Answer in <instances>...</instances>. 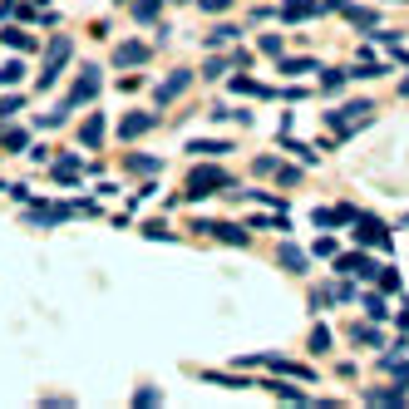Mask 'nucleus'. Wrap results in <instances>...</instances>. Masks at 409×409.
<instances>
[{"instance_id": "f257e3e1", "label": "nucleus", "mask_w": 409, "mask_h": 409, "mask_svg": "<svg viewBox=\"0 0 409 409\" xmlns=\"http://www.w3.org/2000/svg\"><path fill=\"white\" fill-rule=\"evenodd\" d=\"M375 119V104L370 99H355V104H345V109H335V113H326V124L340 134V138H350L360 124H370Z\"/></svg>"}, {"instance_id": "f03ea898", "label": "nucleus", "mask_w": 409, "mask_h": 409, "mask_svg": "<svg viewBox=\"0 0 409 409\" xmlns=\"http://www.w3.org/2000/svg\"><path fill=\"white\" fill-rule=\"evenodd\" d=\"M222 188H237L222 168H193V173H188V193H183V198H207V193H222Z\"/></svg>"}, {"instance_id": "7ed1b4c3", "label": "nucleus", "mask_w": 409, "mask_h": 409, "mask_svg": "<svg viewBox=\"0 0 409 409\" xmlns=\"http://www.w3.org/2000/svg\"><path fill=\"white\" fill-rule=\"evenodd\" d=\"M70 54H74V45L60 35V40H49V54H45V70H40V89H54V79H60V70L70 65Z\"/></svg>"}, {"instance_id": "20e7f679", "label": "nucleus", "mask_w": 409, "mask_h": 409, "mask_svg": "<svg viewBox=\"0 0 409 409\" xmlns=\"http://www.w3.org/2000/svg\"><path fill=\"white\" fill-rule=\"evenodd\" d=\"M94 94H99V65H84V70H79V79H74V89L65 94V104H60V109H79V104H89Z\"/></svg>"}, {"instance_id": "39448f33", "label": "nucleus", "mask_w": 409, "mask_h": 409, "mask_svg": "<svg viewBox=\"0 0 409 409\" xmlns=\"http://www.w3.org/2000/svg\"><path fill=\"white\" fill-rule=\"evenodd\" d=\"M355 242L360 247H390V227L385 222H375V217H355Z\"/></svg>"}, {"instance_id": "423d86ee", "label": "nucleus", "mask_w": 409, "mask_h": 409, "mask_svg": "<svg viewBox=\"0 0 409 409\" xmlns=\"http://www.w3.org/2000/svg\"><path fill=\"white\" fill-rule=\"evenodd\" d=\"M335 276H380V266L355 252V257H335Z\"/></svg>"}, {"instance_id": "0eeeda50", "label": "nucleus", "mask_w": 409, "mask_h": 409, "mask_svg": "<svg viewBox=\"0 0 409 409\" xmlns=\"http://www.w3.org/2000/svg\"><path fill=\"white\" fill-rule=\"evenodd\" d=\"M207 237H222V242H232V247H247V232L237 227V222H198Z\"/></svg>"}, {"instance_id": "6e6552de", "label": "nucleus", "mask_w": 409, "mask_h": 409, "mask_svg": "<svg viewBox=\"0 0 409 409\" xmlns=\"http://www.w3.org/2000/svg\"><path fill=\"white\" fill-rule=\"evenodd\" d=\"M335 10H340V15H345L350 25H360L365 35H375V30H380V15H375V10H360V6H345V0H340Z\"/></svg>"}, {"instance_id": "1a4fd4ad", "label": "nucleus", "mask_w": 409, "mask_h": 409, "mask_svg": "<svg viewBox=\"0 0 409 409\" xmlns=\"http://www.w3.org/2000/svg\"><path fill=\"white\" fill-rule=\"evenodd\" d=\"M143 60H148V45H143V40H129V45H119V49H113V65H119V70L143 65Z\"/></svg>"}, {"instance_id": "9d476101", "label": "nucleus", "mask_w": 409, "mask_h": 409, "mask_svg": "<svg viewBox=\"0 0 409 409\" xmlns=\"http://www.w3.org/2000/svg\"><path fill=\"white\" fill-rule=\"evenodd\" d=\"M188 153H198V158H227V153H232V143H227V138H193V143H188Z\"/></svg>"}, {"instance_id": "9b49d317", "label": "nucleus", "mask_w": 409, "mask_h": 409, "mask_svg": "<svg viewBox=\"0 0 409 409\" xmlns=\"http://www.w3.org/2000/svg\"><path fill=\"white\" fill-rule=\"evenodd\" d=\"M104 134H109L104 113H94V119H84V129H79V143H84V148H99V143H104Z\"/></svg>"}, {"instance_id": "f8f14e48", "label": "nucleus", "mask_w": 409, "mask_h": 409, "mask_svg": "<svg viewBox=\"0 0 409 409\" xmlns=\"http://www.w3.org/2000/svg\"><path fill=\"white\" fill-rule=\"evenodd\" d=\"M188 84H193V74H188V70H178V74H168V84L158 89V104H173V99H178V94H183Z\"/></svg>"}, {"instance_id": "ddd939ff", "label": "nucleus", "mask_w": 409, "mask_h": 409, "mask_svg": "<svg viewBox=\"0 0 409 409\" xmlns=\"http://www.w3.org/2000/svg\"><path fill=\"white\" fill-rule=\"evenodd\" d=\"M153 124H158V119H153V113H129V119L119 124V134H124V138H138V134H148Z\"/></svg>"}, {"instance_id": "4468645a", "label": "nucleus", "mask_w": 409, "mask_h": 409, "mask_svg": "<svg viewBox=\"0 0 409 409\" xmlns=\"http://www.w3.org/2000/svg\"><path fill=\"white\" fill-rule=\"evenodd\" d=\"M158 15H163V0H134V20L138 25H158Z\"/></svg>"}, {"instance_id": "2eb2a0df", "label": "nucleus", "mask_w": 409, "mask_h": 409, "mask_svg": "<svg viewBox=\"0 0 409 409\" xmlns=\"http://www.w3.org/2000/svg\"><path fill=\"white\" fill-rule=\"evenodd\" d=\"M20 148H30L25 129H6V134H0V153H20Z\"/></svg>"}, {"instance_id": "dca6fc26", "label": "nucleus", "mask_w": 409, "mask_h": 409, "mask_svg": "<svg viewBox=\"0 0 409 409\" xmlns=\"http://www.w3.org/2000/svg\"><path fill=\"white\" fill-rule=\"evenodd\" d=\"M281 266H286V271H296V276H301V271H306V252H301V247H291V242H286V247H281Z\"/></svg>"}, {"instance_id": "f3484780", "label": "nucleus", "mask_w": 409, "mask_h": 409, "mask_svg": "<svg viewBox=\"0 0 409 409\" xmlns=\"http://www.w3.org/2000/svg\"><path fill=\"white\" fill-rule=\"evenodd\" d=\"M0 45H10V49H35V40H30L25 30H15V25L0 30Z\"/></svg>"}, {"instance_id": "a211bd4d", "label": "nucleus", "mask_w": 409, "mask_h": 409, "mask_svg": "<svg viewBox=\"0 0 409 409\" xmlns=\"http://www.w3.org/2000/svg\"><path fill=\"white\" fill-rule=\"evenodd\" d=\"M365 404H404V385L399 390H365Z\"/></svg>"}, {"instance_id": "6ab92c4d", "label": "nucleus", "mask_w": 409, "mask_h": 409, "mask_svg": "<svg viewBox=\"0 0 409 409\" xmlns=\"http://www.w3.org/2000/svg\"><path fill=\"white\" fill-rule=\"evenodd\" d=\"M262 385H266L271 394H281L286 404H306V394H301V390H291V385H281V380H262Z\"/></svg>"}, {"instance_id": "aec40b11", "label": "nucleus", "mask_w": 409, "mask_h": 409, "mask_svg": "<svg viewBox=\"0 0 409 409\" xmlns=\"http://www.w3.org/2000/svg\"><path fill=\"white\" fill-rule=\"evenodd\" d=\"M54 178H60V183H74V178H79V158H54Z\"/></svg>"}, {"instance_id": "412c9836", "label": "nucleus", "mask_w": 409, "mask_h": 409, "mask_svg": "<svg viewBox=\"0 0 409 409\" xmlns=\"http://www.w3.org/2000/svg\"><path fill=\"white\" fill-rule=\"evenodd\" d=\"M25 79V60H6L0 65V84H20Z\"/></svg>"}, {"instance_id": "4be33fe9", "label": "nucleus", "mask_w": 409, "mask_h": 409, "mask_svg": "<svg viewBox=\"0 0 409 409\" xmlns=\"http://www.w3.org/2000/svg\"><path fill=\"white\" fill-rule=\"evenodd\" d=\"M311 70H321L316 60H281V74H291V79H296V74H311Z\"/></svg>"}, {"instance_id": "5701e85b", "label": "nucleus", "mask_w": 409, "mask_h": 409, "mask_svg": "<svg viewBox=\"0 0 409 409\" xmlns=\"http://www.w3.org/2000/svg\"><path fill=\"white\" fill-rule=\"evenodd\" d=\"M345 79H350L345 70H326V79H321V89H326V94H340V89H345Z\"/></svg>"}, {"instance_id": "b1692460", "label": "nucleus", "mask_w": 409, "mask_h": 409, "mask_svg": "<svg viewBox=\"0 0 409 409\" xmlns=\"http://www.w3.org/2000/svg\"><path fill=\"white\" fill-rule=\"evenodd\" d=\"M232 40H237V25H217L212 35H207V45L217 49V45H232Z\"/></svg>"}, {"instance_id": "393cba45", "label": "nucleus", "mask_w": 409, "mask_h": 409, "mask_svg": "<svg viewBox=\"0 0 409 409\" xmlns=\"http://www.w3.org/2000/svg\"><path fill=\"white\" fill-rule=\"evenodd\" d=\"M326 350H330V330L316 326V330H311V355H326Z\"/></svg>"}, {"instance_id": "a878e982", "label": "nucleus", "mask_w": 409, "mask_h": 409, "mask_svg": "<svg viewBox=\"0 0 409 409\" xmlns=\"http://www.w3.org/2000/svg\"><path fill=\"white\" fill-rule=\"evenodd\" d=\"M365 311H370L375 321H385V316H390V301H385L380 291H375V296H365Z\"/></svg>"}, {"instance_id": "bb28decb", "label": "nucleus", "mask_w": 409, "mask_h": 409, "mask_svg": "<svg viewBox=\"0 0 409 409\" xmlns=\"http://www.w3.org/2000/svg\"><path fill=\"white\" fill-rule=\"evenodd\" d=\"M143 232H148V237H158V242H173V237H178L168 222H143Z\"/></svg>"}, {"instance_id": "cd10ccee", "label": "nucleus", "mask_w": 409, "mask_h": 409, "mask_svg": "<svg viewBox=\"0 0 409 409\" xmlns=\"http://www.w3.org/2000/svg\"><path fill=\"white\" fill-rule=\"evenodd\" d=\"M227 70H232V60H207V65H202V79H222Z\"/></svg>"}, {"instance_id": "c85d7f7f", "label": "nucleus", "mask_w": 409, "mask_h": 409, "mask_svg": "<svg viewBox=\"0 0 409 409\" xmlns=\"http://www.w3.org/2000/svg\"><path fill=\"white\" fill-rule=\"evenodd\" d=\"M129 168H134V173H158V158H143V153H129Z\"/></svg>"}, {"instance_id": "c756f323", "label": "nucleus", "mask_w": 409, "mask_h": 409, "mask_svg": "<svg viewBox=\"0 0 409 409\" xmlns=\"http://www.w3.org/2000/svg\"><path fill=\"white\" fill-rule=\"evenodd\" d=\"M281 148H291V153H296L301 163H316V153H311L306 143H296V138H281Z\"/></svg>"}, {"instance_id": "7c9ffc66", "label": "nucleus", "mask_w": 409, "mask_h": 409, "mask_svg": "<svg viewBox=\"0 0 409 409\" xmlns=\"http://www.w3.org/2000/svg\"><path fill=\"white\" fill-rule=\"evenodd\" d=\"M276 168H281V163H276L271 153H266V158H257V178H276Z\"/></svg>"}, {"instance_id": "2f4dec72", "label": "nucleus", "mask_w": 409, "mask_h": 409, "mask_svg": "<svg viewBox=\"0 0 409 409\" xmlns=\"http://www.w3.org/2000/svg\"><path fill=\"white\" fill-rule=\"evenodd\" d=\"M15 109H25V99H20V94H10V99H0V119H10Z\"/></svg>"}, {"instance_id": "473e14b6", "label": "nucleus", "mask_w": 409, "mask_h": 409, "mask_svg": "<svg viewBox=\"0 0 409 409\" xmlns=\"http://www.w3.org/2000/svg\"><path fill=\"white\" fill-rule=\"evenodd\" d=\"M350 335H355V340H370V345H375V340L385 345V335H380V330H370V326H355V330H350Z\"/></svg>"}, {"instance_id": "72a5a7b5", "label": "nucleus", "mask_w": 409, "mask_h": 409, "mask_svg": "<svg viewBox=\"0 0 409 409\" xmlns=\"http://www.w3.org/2000/svg\"><path fill=\"white\" fill-rule=\"evenodd\" d=\"M276 183H286V188H291V183H301V173H296V168H276Z\"/></svg>"}, {"instance_id": "f704fd0d", "label": "nucleus", "mask_w": 409, "mask_h": 409, "mask_svg": "<svg viewBox=\"0 0 409 409\" xmlns=\"http://www.w3.org/2000/svg\"><path fill=\"white\" fill-rule=\"evenodd\" d=\"M262 54H281V40L276 35H262Z\"/></svg>"}, {"instance_id": "c9c22d12", "label": "nucleus", "mask_w": 409, "mask_h": 409, "mask_svg": "<svg viewBox=\"0 0 409 409\" xmlns=\"http://www.w3.org/2000/svg\"><path fill=\"white\" fill-rule=\"evenodd\" d=\"M232 0H202V10H227Z\"/></svg>"}, {"instance_id": "e433bc0d", "label": "nucleus", "mask_w": 409, "mask_h": 409, "mask_svg": "<svg viewBox=\"0 0 409 409\" xmlns=\"http://www.w3.org/2000/svg\"><path fill=\"white\" fill-rule=\"evenodd\" d=\"M404 94H409V79H404Z\"/></svg>"}, {"instance_id": "4c0bfd02", "label": "nucleus", "mask_w": 409, "mask_h": 409, "mask_svg": "<svg viewBox=\"0 0 409 409\" xmlns=\"http://www.w3.org/2000/svg\"><path fill=\"white\" fill-rule=\"evenodd\" d=\"M119 6H124V0H119Z\"/></svg>"}]
</instances>
